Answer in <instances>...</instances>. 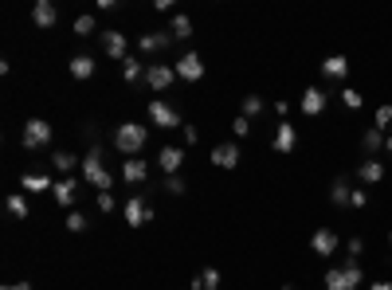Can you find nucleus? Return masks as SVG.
I'll use <instances>...</instances> for the list:
<instances>
[{
    "mask_svg": "<svg viewBox=\"0 0 392 290\" xmlns=\"http://www.w3.org/2000/svg\"><path fill=\"white\" fill-rule=\"evenodd\" d=\"M149 142V126L141 122H122V126H114V149L126 153V157H137Z\"/></svg>",
    "mask_w": 392,
    "mask_h": 290,
    "instance_id": "1",
    "label": "nucleus"
},
{
    "mask_svg": "<svg viewBox=\"0 0 392 290\" xmlns=\"http://www.w3.org/2000/svg\"><path fill=\"white\" fill-rule=\"evenodd\" d=\"M79 173H83L86 184H95L98 193H110V188H114V173L102 165V149H98V145H90V149H86V157H83V165H79Z\"/></svg>",
    "mask_w": 392,
    "mask_h": 290,
    "instance_id": "2",
    "label": "nucleus"
},
{
    "mask_svg": "<svg viewBox=\"0 0 392 290\" xmlns=\"http://www.w3.org/2000/svg\"><path fill=\"white\" fill-rule=\"evenodd\" d=\"M326 290H361V282H365V271L357 263H345V267H330L326 271Z\"/></svg>",
    "mask_w": 392,
    "mask_h": 290,
    "instance_id": "3",
    "label": "nucleus"
},
{
    "mask_svg": "<svg viewBox=\"0 0 392 290\" xmlns=\"http://www.w3.org/2000/svg\"><path fill=\"white\" fill-rule=\"evenodd\" d=\"M20 145H24L28 153H39V149H48L51 145V126L43 118H28L24 130H20Z\"/></svg>",
    "mask_w": 392,
    "mask_h": 290,
    "instance_id": "4",
    "label": "nucleus"
},
{
    "mask_svg": "<svg viewBox=\"0 0 392 290\" xmlns=\"http://www.w3.org/2000/svg\"><path fill=\"white\" fill-rule=\"evenodd\" d=\"M149 122L157 126V130H177L181 126V110L165 102V98H149Z\"/></svg>",
    "mask_w": 392,
    "mask_h": 290,
    "instance_id": "5",
    "label": "nucleus"
},
{
    "mask_svg": "<svg viewBox=\"0 0 392 290\" xmlns=\"http://www.w3.org/2000/svg\"><path fill=\"white\" fill-rule=\"evenodd\" d=\"M122 220L130 224V228H146L149 220H153V204H149L141 193H134V196L122 204Z\"/></svg>",
    "mask_w": 392,
    "mask_h": 290,
    "instance_id": "6",
    "label": "nucleus"
},
{
    "mask_svg": "<svg viewBox=\"0 0 392 290\" xmlns=\"http://www.w3.org/2000/svg\"><path fill=\"white\" fill-rule=\"evenodd\" d=\"M177 83V67L169 63H146V86L149 90H169Z\"/></svg>",
    "mask_w": 392,
    "mask_h": 290,
    "instance_id": "7",
    "label": "nucleus"
},
{
    "mask_svg": "<svg viewBox=\"0 0 392 290\" xmlns=\"http://www.w3.org/2000/svg\"><path fill=\"white\" fill-rule=\"evenodd\" d=\"M337 247H342V240H337V231H333V228H318L314 235H310V251L318 255V259L337 255Z\"/></svg>",
    "mask_w": 392,
    "mask_h": 290,
    "instance_id": "8",
    "label": "nucleus"
},
{
    "mask_svg": "<svg viewBox=\"0 0 392 290\" xmlns=\"http://www.w3.org/2000/svg\"><path fill=\"white\" fill-rule=\"evenodd\" d=\"M177 79H184V83H200V79H204V59H200L196 51H184L181 59H177Z\"/></svg>",
    "mask_w": 392,
    "mask_h": 290,
    "instance_id": "9",
    "label": "nucleus"
},
{
    "mask_svg": "<svg viewBox=\"0 0 392 290\" xmlns=\"http://www.w3.org/2000/svg\"><path fill=\"white\" fill-rule=\"evenodd\" d=\"M302 114L306 118H318V114H326V106H330V95L322 90V86H306V95H302Z\"/></svg>",
    "mask_w": 392,
    "mask_h": 290,
    "instance_id": "10",
    "label": "nucleus"
},
{
    "mask_svg": "<svg viewBox=\"0 0 392 290\" xmlns=\"http://www.w3.org/2000/svg\"><path fill=\"white\" fill-rule=\"evenodd\" d=\"M102 51L110 55L114 63H126L130 59V44H126V36L114 28V32H102Z\"/></svg>",
    "mask_w": 392,
    "mask_h": 290,
    "instance_id": "11",
    "label": "nucleus"
},
{
    "mask_svg": "<svg viewBox=\"0 0 392 290\" xmlns=\"http://www.w3.org/2000/svg\"><path fill=\"white\" fill-rule=\"evenodd\" d=\"M239 157H244V153H239V145H235V142L212 145V165H216V169H235V165H239Z\"/></svg>",
    "mask_w": 392,
    "mask_h": 290,
    "instance_id": "12",
    "label": "nucleus"
},
{
    "mask_svg": "<svg viewBox=\"0 0 392 290\" xmlns=\"http://www.w3.org/2000/svg\"><path fill=\"white\" fill-rule=\"evenodd\" d=\"M32 24L36 28H55L59 24V8H55L51 0H36V4H32Z\"/></svg>",
    "mask_w": 392,
    "mask_h": 290,
    "instance_id": "13",
    "label": "nucleus"
},
{
    "mask_svg": "<svg viewBox=\"0 0 392 290\" xmlns=\"http://www.w3.org/2000/svg\"><path fill=\"white\" fill-rule=\"evenodd\" d=\"M157 165L169 173V177H177V173H181V165H184V149H181V145H165V149L157 153Z\"/></svg>",
    "mask_w": 392,
    "mask_h": 290,
    "instance_id": "14",
    "label": "nucleus"
},
{
    "mask_svg": "<svg viewBox=\"0 0 392 290\" xmlns=\"http://www.w3.org/2000/svg\"><path fill=\"white\" fill-rule=\"evenodd\" d=\"M275 153H291L294 145H298V130H294L291 122H279V126H275Z\"/></svg>",
    "mask_w": 392,
    "mask_h": 290,
    "instance_id": "15",
    "label": "nucleus"
},
{
    "mask_svg": "<svg viewBox=\"0 0 392 290\" xmlns=\"http://www.w3.org/2000/svg\"><path fill=\"white\" fill-rule=\"evenodd\" d=\"M173 44V32H146V36L137 39V48L146 51V55H157V51H165Z\"/></svg>",
    "mask_w": 392,
    "mask_h": 290,
    "instance_id": "16",
    "label": "nucleus"
},
{
    "mask_svg": "<svg viewBox=\"0 0 392 290\" xmlns=\"http://www.w3.org/2000/svg\"><path fill=\"white\" fill-rule=\"evenodd\" d=\"M149 177V165L141 157H126V165H122V181L126 184H141Z\"/></svg>",
    "mask_w": 392,
    "mask_h": 290,
    "instance_id": "17",
    "label": "nucleus"
},
{
    "mask_svg": "<svg viewBox=\"0 0 392 290\" xmlns=\"http://www.w3.org/2000/svg\"><path fill=\"white\" fill-rule=\"evenodd\" d=\"M75 188H79V181H75V177H59V181H55V188H51V193H55V204H59V208H71L75 204Z\"/></svg>",
    "mask_w": 392,
    "mask_h": 290,
    "instance_id": "18",
    "label": "nucleus"
},
{
    "mask_svg": "<svg viewBox=\"0 0 392 290\" xmlns=\"http://www.w3.org/2000/svg\"><path fill=\"white\" fill-rule=\"evenodd\" d=\"M20 188H24V193H48V188H55V181H51L48 173H24V177H20Z\"/></svg>",
    "mask_w": 392,
    "mask_h": 290,
    "instance_id": "19",
    "label": "nucleus"
},
{
    "mask_svg": "<svg viewBox=\"0 0 392 290\" xmlns=\"http://www.w3.org/2000/svg\"><path fill=\"white\" fill-rule=\"evenodd\" d=\"M357 177H361V184H380V181H384V165H380L377 157H369V161H361Z\"/></svg>",
    "mask_w": 392,
    "mask_h": 290,
    "instance_id": "20",
    "label": "nucleus"
},
{
    "mask_svg": "<svg viewBox=\"0 0 392 290\" xmlns=\"http://www.w3.org/2000/svg\"><path fill=\"white\" fill-rule=\"evenodd\" d=\"M322 75H326V79H345V75H349V59H345V55L322 59Z\"/></svg>",
    "mask_w": 392,
    "mask_h": 290,
    "instance_id": "21",
    "label": "nucleus"
},
{
    "mask_svg": "<svg viewBox=\"0 0 392 290\" xmlns=\"http://www.w3.org/2000/svg\"><path fill=\"white\" fill-rule=\"evenodd\" d=\"M67 71H71V79H79V83H83V79H90V75H95V59H90V55H75V59L67 63Z\"/></svg>",
    "mask_w": 392,
    "mask_h": 290,
    "instance_id": "22",
    "label": "nucleus"
},
{
    "mask_svg": "<svg viewBox=\"0 0 392 290\" xmlns=\"http://www.w3.org/2000/svg\"><path fill=\"white\" fill-rule=\"evenodd\" d=\"M349 196H353V184H349V177H337V181L330 184V200L337 208H345L349 204Z\"/></svg>",
    "mask_w": 392,
    "mask_h": 290,
    "instance_id": "23",
    "label": "nucleus"
},
{
    "mask_svg": "<svg viewBox=\"0 0 392 290\" xmlns=\"http://www.w3.org/2000/svg\"><path fill=\"white\" fill-rule=\"evenodd\" d=\"M122 79L126 83H146V63L137 59V55H130V59L122 63Z\"/></svg>",
    "mask_w": 392,
    "mask_h": 290,
    "instance_id": "24",
    "label": "nucleus"
},
{
    "mask_svg": "<svg viewBox=\"0 0 392 290\" xmlns=\"http://www.w3.org/2000/svg\"><path fill=\"white\" fill-rule=\"evenodd\" d=\"M361 149H365L369 157H377L380 149H384V133H380L377 126H369V130H365V137H361Z\"/></svg>",
    "mask_w": 392,
    "mask_h": 290,
    "instance_id": "25",
    "label": "nucleus"
},
{
    "mask_svg": "<svg viewBox=\"0 0 392 290\" xmlns=\"http://www.w3.org/2000/svg\"><path fill=\"white\" fill-rule=\"evenodd\" d=\"M51 165H55V169H59L63 177H71L75 165H79V157H75L71 149H55V153H51Z\"/></svg>",
    "mask_w": 392,
    "mask_h": 290,
    "instance_id": "26",
    "label": "nucleus"
},
{
    "mask_svg": "<svg viewBox=\"0 0 392 290\" xmlns=\"http://www.w3.org/2000/svg\"><path fill=\"white\" fill-rule=\"evenodd\" d=\"M216 287H220V271H216V267H204V271L193 278V290H216Z\"/></svg>",
    "mask_w": 392,
    "mask_h": 290,
    "instance_id": "27",
    "label": "nucleus"
},
{
    "mask_svg": "<svg viewBox=\"0 0 392 290\" xmlns=\"http://www.w3.org/2000/svg\"><path fill=\"white\" fill-rule=\"evenodd\" d=\"M169 32H173V39H188V36H193V20H188L184 12H177L169 20Z\"/></svg>",
    "mask_w": 392,
    "mask_h": 290,
    "instance_id": "28",
    "label": "nucleus"
},
{
    "mask_svg": "<svg viewBox=\"0 0 392 290\" xmlns=\"http://www.w3.org/2000/svg\"><path fill=\"white\" fill-rule=\"evenodd\" d=\"M95 32H98V20H95V16H90V12H83V16H75V36H95Z\"/></svg>",
    "mask_w": 392,
    "mask_h": 290,
    "instance_id": "29",
    "label": "nucleus"
},
{
    "mask_svg": "<svg viewBox=\"0 0 392 290\" xmlns=\"http://www.w3.org/2000/svg\"><path fill=\"white\" fill-rule=\"evenodd\" d=\"M8 212H12L16 220H28V216H32V208H28L24 193H12V196H8Z\"/></svg>",
    "mask_w": 392,
    "mask_h": 290,
    "instance_id": "30",
    "label": "nucleus"
},
{
    "mask_svg": "<svg viewBox=\"0 0 392 290\" xmlns=\"http://www.w3.org/2000/svg\"><path fill=\"white\" fill-rule=\"evenodd\" d=\"M239 114H244V118H259V114H263V98H259V95H244Z\"/></svg>",
    "mask_w": 392,
    "mask_h": 290,
    "instance_id": "31",
    "label": "nucleus"
},
{
    "mask_svg": "<svg viewBox=\"0 0 392 290\" xmlns=\"http://www.w3.org/2000/svg\"><path fill=\"white\" fill-rule=\"evenodd\" d=\"M373 126H377L380 133L392 126V106H389V102H384V106H377V114H373Z\"/></svg>",
    "mask_w": 392,
    "mask_h": 290,
    "instance_id": "32",
    "label": "nucleus"
},
{
    "mask_svg": "<svg viewBox=\"0 0 392 290\" xmlns=\"http://www.w3.org/2000/svg\"><path fill=\"white\" fill-rule=\"evenodd\" d=\"M342 102H345L349 110H361V106H365V98H361V90H353V86H345V90H342Z\"/></svg>",
    "mask_w": 392,
    "mask_h": 290,
    "instance_id": "33",
    "label": "nucleus"
},
{
    "mask_svg": "<svg viewBox=\"0 0 392 290\" xmlns=\"http://www.w3.org/2000/svg\"><path fill=\"white\" fill-rule=\"evenodd\" d=\"M345 255H349V263H357V259L365 255V240H361V235H353V240L345 243Z\"/></svg>",
    "mask_w": 392,
    "mask_h": 290,
    "instance_id": "34",
    "label": "nucleus"
},
{
    "mask_svg": "<svg viewBox=\"0 0 392 290\" xmlns=\"http://www.w3.org/2000/svg\"><path fill=\"white\" fill-rule=\"evenodd\" d=\"M165 193L169 196H184V177L177 173V177H165Z\"/></svg>",
    "mask_w": 392,
    "mask_h": 290,
    "instance_id": "35",
    "label": "nucleus"
},
{
    "mask_svg": "<svg viewBox=\"0 0 392 290\" xmlns=\"http://www.w3.org/2000/svg\"><path fill=\"white\" fill-rule=\"evenodd\" d=\"M232 133H235V137H247V133H251V118H244V114H235V122H232Z\"/></svg>",
    "mask_w": 392,
    "mask_h": 290,
    "instance_id": "36",
    "label": "nucleus"
},
{
    "mask_svg": "<svg viewBox=\"0 0 392 290\" xmlns=\"http://www.w3.org/2000/svg\"><path fill=\"white\" fill-rule=\"evenodd\" d=\"M67 231H75V235L86 231V216H83V212H71V216H67Z\"/></svg>",
    "mask_w": 392,
    "mask_h": 290,
    "instance_id": "37",
    "label": "nucleus"
},
{
    "mask_svg": "<svg viewBox=\"0 0 392 290\" xmlns=\"http://www.w3.org/2000/svg\"><path fill=\"white\" fill-rule=\"evenodd\" d=\"M349 208H369V188H353V196H349Z\"/></svg>",
    "mask_w": 392,
    "mask_h": 290,
    "instance_id": "38",
    "label": "nucleus"
},
{
    "mask_svg": "<svg viewBox=\"0 0 392 290\" xmlns=\"http://www.w3.org/2000/svg\"><path fill=\"white\" fill-rule=\"evenodd\" d=\"M98 212H114V193H98Z\"/></svg>",
    "mask_w": 392,
    "mask_h": 290,
    "instance_id": "39",
    "label": "nucleus"
},
{
    "mask_svg": "<svg viewBox=\"0 0 392 290\" xmlns=\"http://www.w3.org/2000/svg\"><path fill=\"white\" fill-rule=\"evenodd\" d=\"M184 142H188V145H196V142H200V133H196V126H184Z\"/></svg>",
    "mask_w": 392,
    "mask_h": 290,
    "instance_id": "40",
    "label": "nucleus"
},
{
    "mask_svg": "<svg viewBox=\"0 0 392 290\" xmlns=\"http://www.w3.org/2000/svg\"><path fill=\"white\" fill-rule=\"evenodd\" d=\"M369 290H392V282H380V278H373V282H369Z\"/></svg>",
    "mask_w": 392,
    "mask_h": 290,
    "instance_id": "41",
    "label": "nucleus"
},
{
    "mask_svg": "<svg viewBox=\"0 0 392 290\" xmlns=\"http://www.w3.org/2000/svg\"><path fill=\"white\" fill-rule=\"evenodd\" d=\"M4 290H32V282H8Z\"/></svg>",
    "mask_w": 392,
    "mask_h": 290,
    "instance_id": "42",
    "label": "nucleus"
},
{
    "mask_svg": "<svg viewBox=\"0 0 392 290\" xmlns=\"http://www.w3.org/2000/svg\"><path fill=\"white\" fill-rule=\"evenodd\" d=\"M384 153H389V157H392V137H384Z\"/></svg>",
    "mask_w": 392,
    "mask_h": 290,
    "instance_id": "43",
    "label": "nucleus"
},
{
    "mask_svg": "<svg viewBox=\"0 0 392 290\" xmlns=\"http://www.w3.org/2000/svg\"><path fill=\"white\" fill-rule=\"evenodd\" d=\"M282 290H298V287H294V282H286V287H282Z\"/></svg>",
    "mask_w": 392,
    "mask_h": 290,
    "instance_id": "44",
    "label": "nucleus"
},
{
    "mask_svg": "<svg viewBox=\"0 0 392 290\" xmlns=\"http://www.w3.org/2000/svg\"><path fill=\"white\" fill-rule=\"evenodd\" d=\"M389 243H392V231H389Z\"/></svg>",
    "mask_w": 392,
    "mask_h": 290,
    "instance_id": "45",
    "label": "nucleus"
}]
</instances>
